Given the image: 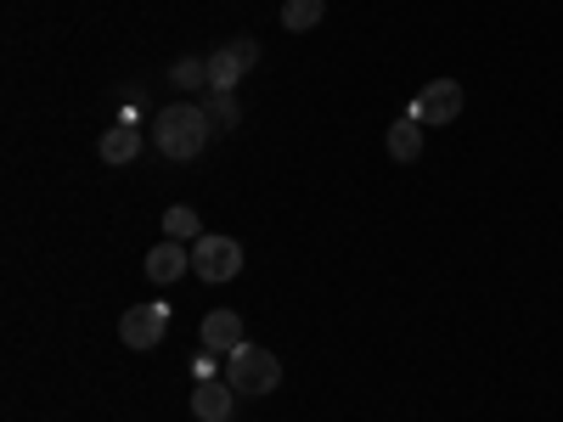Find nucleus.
Wrapping results in <instances>:
<instances>
[{"mask_svg":"<svg viewBox=\"0 0 563 422\" xmlns=\"http://www.w3.org/2000/svg\"><path fill=\"white\" fill-rule=\"evenodd\" d=\"M209 130H220L214 119H209V108H198V102H180V108H169V113H158V124H153V141L164 147V158H198L203 147H209Z\"/></svg>","mask_w":563,"mask_h":422,"instance_id":"nucleus-1","label":"nucleus"},{"mask_svg":"<svg viewBox=\"0 0 563 422\" xmlns=\"http://www.w3.org/2000/svg\"><path fill=\"white\" fill-rule=\"evenodd\" d=\"M225 384L238 389V395H276L282 384V360L260 344H243V349H231L225 355Z\"/></svg>","mask_w":563,"mask_h":422,"instance_id":"nucleus-2","label":"nucleus"},{"mask_svg":"<svg viewBox=\"0 0 563 422\" xmlns=\"http://www.w3.org/2000/svg\"><path fill=\"white\" fill-rule=\"evenodd\" d=\"M192 270L203 281H231L243 270V243L238 237H214V231H203V237L192 243Z\"/></svg>","mask_w":563,"mask_h":422,"instance_id":"nucleus-3","label":"nucleus"},{"mask_svg":"<svg viewBox=\"0 0 563 422\" xmlns=\"http://www.w3.org/2000/svg\"><path fill=\"white\" fill-rule=\"evenodd\" d=\"M164 333H169V304H130L124 310V321H119V338H124V349H158L164 344Z\"/></svg>","mask_w":563,"mask_h":422,"instance_id":"nucleus-4","label":"nucleus"},{"mask_svg":"<svg viewBox=\"0 0 563 422\" xmlns=\"http://www.w3.org/2000/svg\"><path fill=\"white\" fill-rule=\"evenodd\" d=\"M417 124H451L456 113H462V85L456 79H434V85H422L417 97H411V108H406Z\"/></svg>","mask_w":563,"mask_h":422,"instance_id":"nucleus-5","label":"nucleus"},{"mask_svg":"<svg viewBox=\"0 0 563 422\" xmlns=\"http://www.w3.org/2000/svg\"><path fill=\"white\" fill-rule=\"evenodd\" d=\"M260 63V40H231V45H220V52L209 57V90H231V85H238L249 68Z\"/></svg>","mask_w":563,"mask_h":422,"instance_id":"nucleus-6","label":"nucleus"},{"mask_svg":"<svg viewBox=\"0 0 563 422\" xmlns=\"http://www.w3.org/2000/svg\"><path fill=\"white\" fill-rule=\"evenodd\" d=\"M243 344H249V333H243V315H238V310H214V315H203V349L231 355V349H243Z\"/></svg>","mask_w":563,"mask_h":422,"instance_id":"nucleus-7","label":"nucleus"},{"mask_svg":"<svg viewBox=\"0 0 563 422\" xmlns=\"http://www.w3.org/2000/svg\"><path fill=\"white\" fill-rule=\"evenodd\" d=\"M97 153H102V164H108V169H124V164L141 153V130H135L130 119L108 124V130H102V141H97Z\"/></svg>","mask_w":563,"mask_h":422,"instance_id":"nucleus-8","label":"nucleus"},{"mask_svg":"<svg viewBox=\"0 0 563 422\" xmlns=\"http://www.w3.org/2000/svg\"><path fill=\"white\" fill-rule=\"evenodd\" d=\"M186 270H192V248H186V243H158L153 254H147V276L158 281V288H169V281L175 276H186Z\"/></svg>","mask_w":563,"mask_h":422,"instance_id":"nucleus-9","label":"nucleus"},{"mask_svg":"<svg viewBox=\"0 0 563 422\" xmlns=\"http://www.w3.org/2000/svg\"><path fill=\"white\" fill-rule=\"evenodd\" d=\"M231 406H238V389L231 384H198L192 389V417L198 422H231Z\"/></svg>","mask_w":563,"mask_h":422,"instance_id":"nucleus-10","label":"nucleus"},{"mask_svg":"<svg viewBox=\"0 0 563 422\" xmlns=\"http://www.w3.org/2000/svg\"><path fill=\"white\" fill-rule=\"evenodd\" d=\"M422 130H429V124H417L411 113L389 124L384 147H389V158H395V164H417V158H422Z\"/></svg>","mask_w":563,"mask_h":422,"instance_id":"nucleus-11","label":"nucleus"},{"mask_svg":"<svg viewBox=\"0 0 563 422\" xmlns=\"http://www.w3.org/2000/svg\"><path fill=\"white\" fill-rule=\"evenodd\" d=\"M164 237H169V243H198V237H203V220H198V209L175 203V209L164 214Z\"/></svg>","mask_w":563,"mask_h":422,"instance_id":"nucleus-12","label":"nucleus"},{"mask_svg":"<svg viewBox=\"0 0 563 422\" xmlns=\"http://www.w3.org/2000/svg\"><path fill=\"white\" fill-rule=\"evenodd\" d=\"M321 18H327V0H288V7H282V29H288V34H305Z\"/></svg>","mask_w":563,"mask_h":422,"instance_id":"nucleus-13","label":"nucleus"},{"mask_svg":"<svg viewBox=\"0 0 563 422\" xmlns=\"http://www.w3.org/2000/svg\"><path fill=\"white\" fill-rule=\"evenodd\" d=\"M169 85H175V90H203V85H209V57H180V63L169 68Z\"/></svg>","mask_w":563,"mask_h":422,"instance_id":"nucleus-14","label":"nucleus"},{"mask_svg":"<svg viewBox=\"0 0 563 422\" xmlns=\"http://www.w3.org/2000/svg\"><path fill=\"white\" fill-rule=\"evenodd\" d=\"M209 119H214L220 130H238V124H243L238 97H231V90H209Z\"/></svg>","mask_w":563,"mask_h":422,"instance_id":"nucleus-15","label":"nucleus"}]
</instances>
